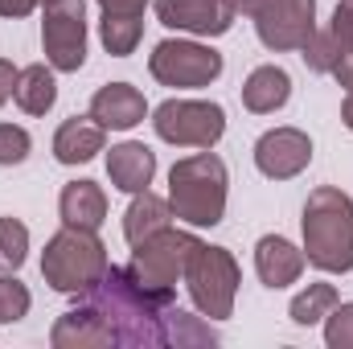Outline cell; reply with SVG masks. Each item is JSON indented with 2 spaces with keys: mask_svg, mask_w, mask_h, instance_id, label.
<instances>
[{
  "mask_svg": "<svg viewBox=\"0 0 353 349\" xmlns=\"http://www.w3.org/2000/svg\"><path fill=\"white\" fill-rule=\"evenodd\" d=\"M169 218H173V206L165 201V197H157V193H132V206H128V214H123V235H128V243L136 247V243H144V239H152L157 230H165L169 226Z\"/></svg>",
  "mask_w": 353,
  "mask_h": 349,
  "instance_id": "cell-20",
  "label": "cell"
},
{
  "mask_svg": "<svg viewBox=\"0 0 353 349\" xmlns=\"http://www.w3.org/2000/svg\"><path fill=\"white\" fill-rule=\"evenodd\" d=\"M107 247L99 243L94 230H79V226H66L58 230L50 243H46V255H41V275L54 292H66V296H83L90 292L103 271H107Z\"/></svg>",
  "mask_w": 353,
  "mask_h": 349,
  "instance_id": "cell-4",
  "label": "cell"
},
{
  "mask_svg": "<svg viewBox=\"0 0 353 349\" xmlns=\"http://www.w3.org/2000/svg\"><path fill=\"white\" fill-rule=\"evenodd\" d=\"M17 74H21V70H17L8 58H0V107L12 99V90H17Z\"/></svg>",
  "mask_w": 353,
  "mask_h": 349,
  "instance_id": "cell-30",
  "label": "cell"
},
{
  "mask_svg": "<svg viewBox=\"0 0 353 349\" xmlns=\"http://www.w3.org/2000/svg\"><path fill=\"white\" fill-rule=\"evenodd\" d=\"M83 304L99 317L107 346H218V333L185 308H176L173 292L144 288L128 267H107L103 279L83 292Z\"/></svg>",
  "mask_w": 353,
  "mask_h": 349,
  "instance_id": "cell-1",
  "label": "cell"
},
{
  "mask_svg": "<svg viewBox=\"0 0 353 349\" xmlns=\"http://www.w3.org/2000/svg\"><path fill=\"white\" fill-rule=\"evenodd\" d=\"M333 308H337V288H333V283H308V288L292 300L288 317H292L296 325H316V321H325Z\"/></svg>",
  "mask_w": 353,
  "mask_h": 349,
  "instance_id": "cell-24",
  "label": "cell"
},
{
  "mask_svg": "<svg viewBox=\"0 0 353 349\" xmlns=\"http://www.w3.org/2000/svg\"><path fill=\"white\" fill-rule=\"evenodd\" d=\"M312 161V140L300 132V128H275L263 132L259 144H255V165L259 173L271 181H288V177L304 173Z\"/></svg>",
  "mask_w": 353,
  "mask_h": 349,
  "instance_id": "cell-13",
  "label": "cell"
},
{
  "mask_svg": "<svg viewBox=\"0 0 353 349\" xmlns=\"http://www.w3.org/2000/svg\"><path fill=\"white\" fill-rule=\"evenodd\" d=\"M103 144H107V128L99 123V119H66L62 128H58V136H54V157L62 161V165H87L94 152H103Z\"/></svg>",
  "mask_w": 353,
  "mask_h": 349,
  "instance_id": "cell-17",
  "label": "cell"
},
{
  "mask_svg": "<svg viewBox=\"0 0 353 349\" xmlns=\"http://www.w3.org/2000/svg\"><path fill=\"white\" fill-rule=\"evenodd\" d=\"M58 210H62V222L66 226L99 230L103 218H107V193L94 181H70L62 189V197H58Z\"/></svg>",
  "mask_w": 353,
  "mask_h": 349,
  "instance_id": "cell-18",
  "label": "cell"
},
{
  "mask_svg": "<svg viewBox=\"0 0 353 349\" xmlns=\"http://www.w3.org/2000/svg\"><path fill=\"white\" fill-rule=\"evenodd\" d=\"M50 341H54L58 349H99V346H107V333H103L99 317L90 312L87 304H74L70 312L58 317Z\"/></svg>",
  "mask_w": 353,
  "mask_h": 349,
  "instance_id": "cell-21",
  "label": "cell"
},
{
  "mask_svg": "<svg viewBox=\"0 0 353 349\" xmlns=\"http://www.w3.org/2000/svg\"><path fill=\"white\" fill-rule=\"evenodd\" d=\"M140 33H144V17H111V12H103V21H99V37L107 46V54H115V58H128L140 46Z\"/></svg>",
  "mask_w": 353,
  "mask_h": 349,
  "instance_id": "cell-23",
  "label": "cell"
},
{
  "mask_svg": "<svg viewBox=\"0 0 353 349\" xmlns=\"http://www.w3.org/2000/svg\"><path fill=\"white\" fill-rule=\"evenodd\" d=\"M144 115H148V103L132 83H107L90 99V119H99L103 128H115V132L144 123Z\"/></svg>",
  "mask_w": 353,
  "mask_h": 349,
  "instance_id": "cell-14",
  "label": "cell"
},
{
  "mask_svg": "<svg viewBox=\"0 0 353 349\" xmlns=\"http://www.w3.org/2000/svg\"><path fill=\"white\" fill-rule=\"evenodd\" d=\"M107 177L115 189L123 193H144L157 177V152L148 144H136V140H123L107 152Z\"/></svg>",
  "mask_w": 353,
  "mask_h": 349,
  "instance_id": "cell-15",
  "label": "cell"
},
{
  "mask_svg": "<svg viewBox=\"0 0 353 349\" xmlns=\"http://www.w3.org/2000/svg\"><path fill=\"white\" fill-rule=\"evenodd\" d=\"M152 128L161 140L181 148H214L226 132V111L205 99H165L152 111Z\"/></svg>",
  "mask_w": 353,
  "mask_h": 349,
  "instance_id": "cell-7",
  "label": "cell"
},
{
  "mask_svg": "<svg viewBox=\"0 0 353 349\" xmlns=\"http://www.w3.org/2000/svg\"><path fill=\"white\" fill-rule=\"evenodd\" d=\"M300 58L308 62V70L333 74L345 90H353V0H337L329 29H316Z\"/></svg>",
  "mask_w": 353,
  "mask_h": 349,
  "instance_id": "cell-11",
  "label": "cell"
},
{
  "mask_svg": "<svg viewBox=\"0 0 353 349\" xmlns=\"http://www.w3.org/2000/svg\"><path fill=\"white\" fill-rule=\"evenodd\" d=\"M234 0H157V21L193 37H222L234 25Z\"/></svg>",
  "mask_w": 353,
  "mask_h": 349,
  "instance_id": "cell-12",
  "label": "cell"
},
{
  "mask_svg": "<svg viewBox=\"0 0 353 349\" xmlns=\"http://www.w3.org/2000/svg\"><path fill=\"white\" fill-rule=\"evenodd\" d=\"M288 99H292V79H288L283 66H259V70H251V79L243 83V103H247V111H255V115L279 111Z\"/></svg>",
  "mask_w": 353,
  "mask_h": 349,
  "instance_id": "cell-19",
  "label": "cell"
},
{
  "mask_svg": "<svg viewBox=\"0 0 353 349\" xmlns=\"http://www.w3.org/2000/svg\"><path fill=\"white\" fill-rule=\"evenodd\" d=\"M29 255V230L17 218H0V271H17Z\"/></svg>",
  "mask_w": 353,
  "mask_h": 349,
  "instance_id": "cell-25",
  "label": "cell"
},
{
  "mask_svg": "<svg viewBox=\"0 0 353 349\" xmlns=\"http://www.w3.org/2000/svg\"><path fill=\"white\" fill-rule=\"evenodd\" d=\"M144 4L148 0H99V8L111 17H144Z\"/></svg>",
  "mask_w": 353,
  "mask_h": 349,
  "instance_id": "cell-29",
  "label": "cell"
},
{
  "mask_svg": "<svg viewBox=\"0 0 353 349\" xmlns=\"http://www.w3.org/2000/svg\"><path fill=\"white\" fill-rule=\"evenodd\" d=\"M25 312H29V288L12 279V271L0 275V325H17Z\"/></svg>",
  "mask_w": 353,
  "mask_h": 349,
  "instance_id": "cell-26",
  "label": "cell"
},
{
  "mask_svg": "<svg viewBox=\"0 0 353 349\" xmlns=\"http://www.w3.org/2000/svg\"><path fill=\"white\" fill-rule=\"evenodd\" d=\"M169 206L189 226H218L226 214V165L214 152L176 161L169 169Z\"/></svg>",
  "mask_w": 353,
  "mask_h": 349,
  "instance_id": "cell-3",
  "label": "cell"
},
{
  "mask_svg": "<svg viewBox=\"0 0 353 349\" xmlns=\"http://www.w3.org/2000/svg\"><path fill=\"white\" fill-rule=\"evenodd\" d=\"M193 247H197V239H193V235L165 226V230H157L152 239L136 243V255H132V263H128V271H132L144 288L173 292L176 279L185 275V259H189V251H193Z\"/></svg>",
  "mask_w": 353,
  "mask_h": 349,
  "instance_id": "cell-9",
  "label": "cell"
},
{
  "mask_svg": "<svg viewBox=\"0 0 353 349\" xmlns=\"http://www.w3.org/2000/svg\"><path fill=\"white\" fill-rule=\"evenodd\" d=\"M185 288L197 304L201 317L210 321H226L234 312V296H239V263L226 247H210L197 239V247L185 259Z\"/></svg>",
  "mask_w": 353,
  "mask_h": 349,
  "instance_id": "cell-5",
  "label": "cell"
},
{
  "mask_svg": "<svg viewBox=\"0 0 353 349\" xmlns=\"http://www.w3.org/2000/svg\"><path fill=\"white\" fill-rule=\"evenodd\" d=\"M41 46L54 70L74 74L87 62V4L83 0H54L46 4Z\"/></svg>",
  "mask_w": 353,
  "mask_h": 349,
  "instance_id": "cell-8",
  "label": "cell"
},
{
  "mask_svg": "<svg viewBox=\"0 0 353 349\" xmlns=\"http://www.w3.org/2000/svg\"><path fill=\"white\" fill-rule=\"evenodd\" d=\"M148 70L165 87H210L222 74V54L210 46H197V41H181V37L173 41L169 37L152 50Z\"/></svg>",
  "mask_w": 353,
  "mask_h": 349,
  "instance_id": "cell-10",
  "label": "cell"
},
{
  "mask_svg": "<svg viewBox=\"0 0 353 349\" xmlns=\"http://www.w3.org/2000/svg\"><path fill=\"white\" fill-rule=\"evenodd\" d=\"M255 271H259V279H263L267 288H288L304 271V251H296L279 235H267L255 247Z\"/></svg>",
  "mask_w": 353,
  "mask_h": 349,
  "instance_id": "cell-16",
  "label": "cell"
},
{
  "mask_svg": "<svg viewBox=\"0 0 353 349\" xmlns=\"http://www.w3.org/2000/svg\"><path fill=\"white\" fill-rule=\"evenodd\" d=\"M37 4H54V0H0V17H29Z\"/></svg>",
  "mask_w": 353,
  "mask_h": 349,
  "instance_id": "cell-31",
  "label": "cell"
},
{
  "mask_svg": "<svg viewBox=\"0 0 353 349\" xmlns=\"http://www.w3.org/2000/svg\"><path fill=\"white\" fill-rule=\"evenodd\" d=\"M234 8L255 21L259 41L275 54L304 50L316 33V0H234Z\"/></svg>",
  "mask_w": 353,
  "mask_h": 349,
  "instance_id": "cell-6",
  "label": "cell"
},
{
  "mask_svg": "<svg viewBox=\"0 0 353 349\" xmlns=\"http://www.w3.org/2000/svg\"><path fill=\"white\" fill-rule=\"evenodd\" d=\"M341 119H345V128L353 132V90H350V99L341 103Z\"/></svg>",
  "mask_w": 353,
  "mask_h": 349,
  "instance_id": "cell-32",
  "label": "cell"
},
{
  "mask_svg": "<svg viewBox=\"0 0 353 349\" xmlns=\"http://www.w3.org/2000/svg\"><path fill=\"white\" fill-rule=\"evenodd\" d=\"M304 259L329 275L353 267V197L337 185H321L304 201Z\"/></svg>",
  "mask_w": 353,
  "mask_h": 349,
  "instance_id": "cell-2",
  "label": "cell"
},
{
  "mask_svg": "<svg viewBox=\"0 0 353 349\" xmlns=\"http://www.w3.org/2000/svg\"><path fill=\"white\" fill-rule=\"evenodd\" d=\"M29 148H33V140H29L25 128L0 123V165H21V161L29 157Z\"/></svg>",
  "mask_w": 353,
  "mask_h": 349,
  "instance_id": "cell-27",
  "label": "cell"
},
{
  "mask_svg": "<svg viewBox=\"0 0 353 349\" xmlns=\"http://www.w3.org/2000/svg\"><path fill=\"white\" fill-rule=\"evenodd\" d=\"M12 99H17V107L25 111V115H46L54 103H58V83H54V70L50 66H25L21 74H17V90H12Z\"/></svg>",
  "mask_w": 353,
  "mask_h": 349,
  "instance_id": "cell-22",
  "label": "cell"
},
{
  "mask_svg": "<svg viewBox=\"0 0 353 349\" xmlns=\"http://www.w3.org/2000/svg\"><path fill=\"white\" fill-rule=\"evenodd\" d=\"M325 341L333 349H353V304H337L325 325Z\"/></svg>",
  "mask_w": 353,
  "mask_h": 349,
  "instance_id": "cell-28",
  "label": "cell"
}]
</instances>
